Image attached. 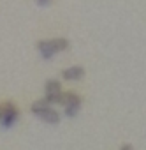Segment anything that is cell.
I'll return each instance as SVG.
<instances>
[{"instance_id": "cell-1", "label": "cell", "mask_w": 146, "mask_h": 150, "mask_svg": "<svg viewBox=\"0 0 146 150\" xmlns=\"http://www.w3.org/2000/svg\"><path fill=\"white\" fill-rule=\"evenodd\" d=\"M39 55L44 60H51L56 53L69 50V41L65 37H56V39H48V41H39L37 42Z\"/></svg>"}, {"instance_id": "cell-3", "label": "cell", "mask_w": 146, "mask_h": 150, "mask_svg": "<svg viewBox=\"0 0 146 150\" xmlns=\"http://www.w3.org/2000/svg\"><path fill=\"white\" fill-rule=\"evenodd\" d=\"M81 104H83L81 96H78L76 92H63L62 106H63L65 117H76L81 110Z\"/></svg>"}, {"instance_id": "cell-8", "label": "cell", "mask_w": 146, "mask_h": 150, "mask_svg": "<svg viewBox=\"0 0 146 150\" xmlns=\"http://www.w3.org/2000/svg\"><path fill=\"white\" fill-rule=\"evenodd\" d=\"M120 150H134V146H132L130 143H125V145H121V146H120Z\"/></svg>"}, {"instance_id": "cell-2", "label": "cell", "mask_w": 146, "mask_h": 150, "mask_svg": "<svg viewBox=\"0 0 146 150\" xmlns=\"http://www.w3.org/2000/svg\"><path fill=\"white\" fill-rule=\"evenodd\" d=\"M32 113H34L37 118H41L42 122L51 124V125H55V124H58V122H60V113L55 110V106H53V104L46 103L44 99L35 101V103L32 104Z\"/></svg>"}, {"instance_id": "cell-5", "label": "cell", "mask_w": 146, "mask_h": 150, "mask_svg": "<svg viewBox=\"0 0 146 150\" xmlns=\"http://www.w3.org/2000/svg\"><path fill=\"white\" fill-rule=\"evenodd\" d=\"M20 118V110L13 103H6L4 106H0V125L4 129L13 127Z\"/></svg>"}, {"instance_id": "cell-7", "label": "cell", "mask_w": 146, "mask_h": 150, "mask_svg": "<svg viewBox=\"0 0 146 150\" xmlns=\"http://www.w3.org/2000/svg\"><path fill=\"white\" fill-rule=\"evenodd\" d=\"M35 2H37L39 7H46V6H49V4L53 2V0H35Z\"/></svg>"}, {"instance_id": "cell-6", "label": "cell", "mask_w": 146, "mask_h": 150, "mask_svg": "<svg viewBox=\"0 0 146 150\" xmlns=\"http://www.w3.org/2000/svg\"><path fill=\"white\" fill-rule=\"evenodd\" d=\"M62 78L65 81H79L85 78V69L81 65H70L62 71Z\"/></svg>"}, {"instance_id": "cell-4", "label": "cell", "mask_w": 146, "mask_h": 150, "mask_svg": "<svg viewBox=\"0 0 146 150\" xmlns=\"http://www.w3.org/2000/svg\"><path fill=\"white\" fill-rule=\"evenodd\" d=\"M63 99V90L58 80H48L44 85V101L49 104H62Z\"/></svg>"}]
</instances>
